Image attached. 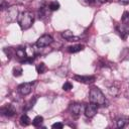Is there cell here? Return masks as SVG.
Listing matches in <instances>:
<instances>
[{"mask_svg": "<svg viewBox=\"0 0 129 129\" xmlns=\"http://www.w3.org/2000/svg\"><path fill=\"white\" fill-rule=\"evenodd\" d=\"M1 114L3 116H6V117H12L13 115H15V108L13 105L11 104H6L5 106H3L1 108Z\"/></svg>", "mask_w": 129, "mask_h": 129, "instance_id": "obj_8", "label": "cell"}, {"mask_svg": "<svg viewBox=\"0 0 129 129\" xmlns=\"http://www.w3.org/2000/svg\"><path fill=\"white\" fill-rule=\"evenodd\" d=\"M69 110H70L71 114H72L74 117H79V116L81 115V113H82L83 105L80 104V103H72V104H70Z\"/></svg>", "mask_w": 129, "mask_h": 129, "instance_id": "obj_6", "label": "cell"}, {"mask_svg": "<svg viewBox=\"0 0 129 129\" xmlns=\"http://www.w3.org/2000/svg\"><path fill=\"white\" fill-rule=\"evenodd\" d=\"M97 111H98V106H97V104H95L93 102L89 103L85 107V115L88 118H93L96 115Z\"/></svg>", "mask_w": 129, "mask_h": 129, "instance_id": "obj_4", "label": "cell"}, {"mask_svg": "<svg viewBox=\"0 0 129 129\" xmlns=\"http://www.w3.org/2000/svg\"><path fill=\"white\" fill-rule=\"evenodd\" d=\"M61 36H62L66 40H68V41H78V40L80 39L79 36L74 35V33H73L71 30H64V31H62V32H61Z\"/></svg>", "mask_w": 129, "mask_h": 129, "instance_id": "obj_10", "label": "cell"}, {"mask_svg": "<svg viewBox=\"0 0 129 129\" xmlns=\"http://www.w3.org/2000/svg\"><path fill=\"white\" fill-rule=\"evenodd\" d=\"M121 21L123 24L127 25L129 24V12L128 11H124L123 14H122V17H121Z\"/></svg>", "mask_w": 129, "mask_h": 129, "instance_id": "obj_15", "label": "cell"}, {"mask_svg": "<svg viewBox=\"0 0 129 129\" xmlns=\"http://www.w3.org/2000/svg\"><path fill=\"white\" fill-rule=\"evenodd\" d=\"M33 21H34V15L30 11H22L21 13H19L17 18V22L22 30H26L30 28Z\"/></svg>", "mask_w": 129, "mask_h": 129, "instance_id": "obj_1", "label": "cell"}, {"mask_svg": "<svg viewBox=\"0 0 129 129\" xmlns=\"http://www.w3.org/2000/svg\"><path fill=\"white\" fill-rule=\"evenodd\" d=\"M119 3L121 5H127L129 4V0H119Z\"/></svg>", "mask_w": 129, "mask_h": 129, "instance_id": "obj_22", "label": "cell"}, {"mask_svg": "<svg viewBox=\"0 0 129 129\" xmlns=\"http://www.w3.org/2000/svg\"><path fill=\"white\" fill-rule=\"evenodd\" d=\"M19 123L21 126H27L30 124V119L26 114H23L19 119Z\"/></svg>", "mask_w": 129, "mask_h": 129, "instance_id": "obj_14", "label": "cell"}, {"mask_svg": "<svg viewBox=\"0 0 129 129\" xmlns=\"http://www.w3.org/2000/svg\"><path fill=\"white\" fill-rule=\"evenodd\" d=\"M89 99L91 102H93L97 105H104L106 102V98H105L103 92L98 87L91 88L90 93H89Z\"/></svg>", "mask_w": 129, "mask_h": 129, "instance_id": "obj_2", "label": "cell"}, {"mask_svg": "<svg viewBox=\"0 0 129 129\" xmlns=\"http://www.w3.org/2000/svg\"><path fill=\"white\" fill-rule=\"evenodd\" d=\"M31 90H32V83H23V84L19 85L17 88L18 93L22 96L29 95L31 93Z\"/></svg>", "mask_w": 129, "mask_h": 129, "instance_id": "obj_5", "label": "cell"}, {"mask_svg": "<svg viewBox=\"0 0 129 129\" xmlns=\"http://www.w3.org/2000/svg\"><path fill=\"white\" fill-rule=\"evenodd\" d=\"M118 128H124L127 124H129V117L128 116H121L116 121Z\"/></svg>", "mask_w": 129, "mask_h": 129, "instance_id": "obj_11", "label": "cell"}, {"mask_svg": "<svg viewBox=\"0 0 129 129\" xmlns=\"http://www.w3.org/2000/svg\"><path fill=\"white\" fill-rule=\"evenodd\" d=\"M52 41H53V39H52V37H51L50 35H48V34H43V35H41V36L36 40L35 45H36L37 47L41 48V47H45V46L51 44Z\"/></svg>", "mask_w": 129, "mask_h": 129, "instance_id": "obj_3", "label": "cell"}, {"mask_svg": "<svg viewBox=\"0 0 129 129\" xmlns=\"http://www.w3.org/2000/svg\"><path fill=\"white\" fill-rule=\"evenodd\" d=\"M74 79L77 82L83 83V84H92L96 80V78L94 76H79V75H76L74 77Z\"/></svg>", "mask_w": 129, "mask_h": 129, "instance_id": "obj_9", "label": "cell"}, {"mask_svg": "<svg viewBox=\"0 0 129 129\" xmlns=\"http://www.w3.org/2000/svg\"><path fill=\"white\" fill-rule=\"evenodd\" d=\"M42 122H43V118H42L41 116H36V117L33 119L32 124H33V126L38 127V126H40V125L42 124Z\"/></svg>", "mask_w": 129, "mask_h": 129, "instance_id": "obj_17", "label": "cell"}, {"mask_svg": "<svg viewBox=\"0 0 129 129\" xmlns=\"http://www.w3.org/2000/svg\"><path fill=\"white\" fill-rule=\"evenodd\" d=\"M22 69L20 68V67H15L14 69H13V71H12V73H13V76L14 77H20L21 75H22Z\"/></svg>", "mask_w": 129, "mask_h": 129, "instance_id": "obj_19", "label": "cell"}, {"mask_svg": "<svg viewBox=\"0 0 129 129\" xmlns=\"http://www.w3.org/2000/svg\"><path fill=\"white\" fill-rule=\"evenodd\" d=\"M117 30H118V32H119V34H120V36L123 38V39H126V37H127V35L129 34V29L125 26V24H124V26H119V27H117Z\"/></svg>", "mask_w": 129, "mask_h": 129, "instance_id": "obj_12", "label": "cell"}, {"mask_svg": "<svg viewBox=\"0 0 129 129\" xmlns=\"http://www.w3.org/2000/svg\"><path fill=\"white\" fill-rule=\"evenodd\" d=\"M83 49H84L83 44H75V45H71V46L68 47V51L70 53H76V52H79Z\"/></svg>", "mask_w": 129, "mask_h": 129, "instance_id": "obj_13", "label": "cell"}, {"mask_svg": "<svg viewBox=\"0 0 129 129\" xmlns=\"http://www.w3.org/2000/svg\"><path fill=\"white\" fill-rule=\"evenodd\" d=\"M5 5H6V3H5V1L3 0V1H2V3H1V9H2V10H4V9H5Z\"/></svg>", "mask_w": 129, "mask_h": 129, "instance_id": "obj_23", "label": "cell"}, {"mask_svg": "<svg viewBox=\"0 0 129 129\" xmlns=\"http://www.w3.org/2000/svg\"><path fill=\"white\" fill-rule=\"evenodd\" d=\"M45 71H46V66L44 64V62H39L36 66V72L38 74H43Z\"/></svg>", "mask_w": 129, "mask_h": 129, "instance_id": "obj_16", "label": "cell"}, {"mask_svg": "<svg viewBox=\"0 0 129 129\" xmlns=\"http://www.w3.org/2000/svg\"><path fill=\"white\" fill-rule=\"evenodd\" d=\"M71 89H73V85L71 82H66L63 85H62V90L63 91H70Z\"/></svg>", "mask_w": 129, "mask_h": 129, "instance_id": "obj_20", "label": "cell"}, {"mask_svg": "<svg viewBox=\"0 0 129 129\" xmlns=\"http://www.w3.org/2000/svg\"><path fill=\"white\" fill-rule=\"evenodd\" d=\"M48 8H49L51 11L58 10V9H59V3H58L57 1H52V2H50V3H49Z\"/></svg>", "mask_w": 129, "mask_h": 129, "instance_id": "obj_18", "label": "cell"}, {"mask_svg": "<svg viewBox=\"0 0 129 129\" xmlns=\"http://www.w3.org/2000/svg\"><path fill=\"white\" fill-rule=\"evenodd\" d=\"M62 127H63V124L62 123H59V122L54 123V124L51 125V128H53V129H61Z\"/></svg>", "mask_w": 129, "mask_h": 129, "instance_id": "obj_21", "label": "cell"}, {"mask_svg": "<svg viewBox=\"0 0 129 129\" xmlns=\"http://www.w3.org/2000/svg\"><path fill=\"white\" fill-rule=\"evenodd\" d=\"M18 8L16 6H13V7H10L7 9V21L8 22H12L14 20H16L18 18Z\"/></svg>", "mask_w": 129, "mask_h": 129, "instance_id": "obj_7", "label": "cell"}]
</instances>
